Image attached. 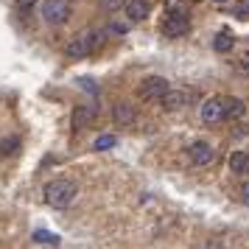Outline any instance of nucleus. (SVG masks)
I'll return each instance as SVG.
<instances>
[{
  "label": "nucleus",
  "instance_id": "f257e3e1",
  "mask_svg": "<svg viewBox=\"0 0 249 249\" xmlns=\"http://www.w3.org/2000/svg\"><path fill=\"white\" fill-rule=\"evenodd\" d=\"M76 196H79V191L70 179H53L45 185V202L53 210H68L70 204L76 202Z\"/></svg>",
  "mask_w": 249,
  "mask_h": 249
},
{
  "label": "nucleus",
  "instance_id": "f03ea898",
  "mask_svg": "<svg viewBox=\"0 0 249 249\" xmlns=\"http://www.w3.org/2000/svg\"><path fill=\"white\" fill-rule=\"evenodd\" d=\"M95 53V42H92V28L90 31H79V34H73L68 39V45H65V56L68 59H84Z\"/></svg>",
  "mask_w": 249,
  "mask_h": 249
},
{
  "label": "nucleus",
  "instance_id": "7ed1b4c3",
  "mask_svg": "<svg viewBox=\"0 0 249 249\" xmlns=\"http://www.w3.org/2000/svg\"><path fill=\"white\" fill-rule=\"evenodd\" d=\"M39 12L48 25H65L70 17V0H42Z\"/></svg>",
  "mask_w": 249,
  "mask_h": 249
},
{
  "label": "nucleus",
  "instance_id": "20e7f679",
  "mask_svg": "<svg viewBox=\"0 0 249 249\" xmlns=\"http://www.w3.org/2000/svg\"><path fill=\"white\" fill-rule=\"evenodd\" d=\"M168 90H171V81L168 79H162V76H148V79L140 81L137 95H140L143 101H160Z\"/></svg>",
  "mask_w": 249,
  "mask_h": 249
},
{
  "label": "nucleus",
  "instance_id": "39448f33",
  "mask_svg": "<svg viewBox=\"0 0 249 249\" xmlns=\"http://www.w3.org/2000/svg\"><path fill=\"white\" fill-rule=\"evenodd\" d=\"M188 160L196 168H207V165L215 162V148L207 140H193L191 146H188Z\"/></svg>",
  "mask_w": 249,
  "mask_h": 249
},
{
  "label": "nucleus",
  "instance_id": "423d86ee",
  "mask_svg": "<svg viewBox=\"0 0 249 249\" xmlns=\"http://www.w3.org/2000/svg\"><path fill=\"white\" fill-rule=\"evenodd\" d=\"M188 28H191V23H188V14H182L179 9H174V12L165 14V20H162V34L171 36V39H179V36L188 34Z\"/></svg>",
  "mask_w": 249,
  "mask_h": 249
},
{
  "label": "nucleus",
  "instance_id": "0eeeda50",
  "mask_svg": "<svg viewBox=\"0 0 249 249\" xmlns=\"http://www.w3.org/2000/svg\"><path fill=\"white\" fill-rule=\"evenodd\" d=\"M95 115H98V107L81 104V107H76V109H73V115H70V126H73L76 132H84V129H90V126H92Z\"/></svg>",
  "mask_w": 249,
  "mask_h": 249
},
{
  "label": "nucleus",
  "instance_id": "6e6552de",
  "mask_svg": "<svg viewBox=\"0 0 249 249\" xmlns=\"http://www.w3.org/2000/svg\"><path fill=\"white\" fill-rule=\"evenodd\" d=\"M199 118H202V124H218V121H224V98H207L199 107Z\"/></svg>",
  "mask_w": 249,
  "mask_h": 249
},
{
  "label": "nucleus",
  "instance_id": "1a4fd4ad",
  "mask_svg": "<svg viewBox=\"0 0 249 249\" xmlns=\"http://www.w3.org/2000/svg\"><path fill=\"white\" fill-rule=\"evenodd\" d=\"M112 121H115V126H132L137 121V109L132 107L129 101H121V104H115L112 107Z\"/></svg>",
  "mask_w": 249,
  "mask_h": 249
},
{
  "label": "nucleus",
  "instance_id": "9d476101",
  "mask_svg": "<svg viewBox=\"0 0 249 249\" xmlns=\"http://www.w3.org/2000/svg\"><path fill=\"white\" fill-rule=\"evenodd\" d=\"M124 14L132 23H140V20H146L148 14H151V3L148 0H126Z\"/></svg>",
  "mask_w": 249,
  "mask_h": 249
},
{
  "label": "nucleus",
  "instance_id": "9b49d317",
  "mask_svg": "<svg viewBox=\"0 0 249 249\" xmlns=\"http://www.w3.org/2000/svg\"><path fill=\"white\" fill-rule=\"evenodd\" d=\"M160 104H162L165 109H171V112H174V109H182V107L188 104V92H182V90H174V87H171V90L165 92L162 98H160Z\"/></svg>",
  "mask_w": 249,
  "mask_h": 249
},
{
  "label": "nucleus",
  "instance_id": "f8f14e48",
  "mask_svg": "<svg viewBox=\"0 0 249 249\" xmlns=\"http://www.w3.org/2000/svg\"><path fill=\"white\" fill-rule=\"evenodd\" d=\"M244 112H247V104L241 101V98H232V95L224 98V118L227 121H238Z\"/></svg>",
  "mask_w": 249,
  "mask_h": 249
},
{
  "label": "nucleus",
  "instance_id": "ddd939ff",
  "mask_svg": "<svg viewBox=\"0 0 249 249\" xmlns=\"http://www.w3.org/2000/svg\"><path fill=\"white\" fill-rule=\"evenodd\" d=\"M230 171L232 174H249V151H232L230 154Z\"/></svg>",
  "mask_w": 249,
  "mask_h": 249
},
{
  "label": "nucleus",
  "instance_id": "4468645a",
  "mask_svg": "<svg viewBox=\"0 0 249 249\" xmlns=\"http://www.w3.org/2000/svg\"><path fill=\"white\" fill-rule=\"evenodd\" d=\"M232 48H235V36L230 34V31H218V34H215V39H213L215 53H230Z\"/></svg>",
  "mask_w": 249,
  "mask_h": 249
},
{
  "label": "nucleus",
  "instance_id": "2eb2a0df",
  "mask_svg": "<svg viewBox=\"0 0 249 249\" xmlns=\"http://www.w3.org/2000/svg\"><path fill=\"white\" fill-rule=\"evenodd\" d=\"M20 148H23V140L17 135H9L0 140V154L3 157H14V154H20Z\"/></svg>",
  "mask_w": 249,
  "mask_h": 249
},
{
  "label": "nucleus",
  "instance_id": "dca6fc26",
  "mask_svg": "<svg viewBox=\"0 0 249 249\" xmlns=\"http://www.w3.org/2000/svg\"><path fill=\"white\" fill-rule=\"evenodd\" d=\"M31 238H34V244H42V247H59L62 244V238L56 232H48V230H36Z\"/></svg>",
  "mask_w": 249,
  "mask_h": 249
},
{
  "label": "nucleus",
  "instance_id": "f3484780",
  "mask_svg": "<svg viewBox=\"0 0 249 249\" xmlns=\"http://www.w3.org/2000/svg\"><path fill=\"white\" fill-rule=\"evenodd\" d=\"M132 20L126 17V20H109V25H107V31H109V36H124L129 34V28H132Z\"/></svg>",
  "mask_w": 249,
  "mask_h": 249
},
{
  "label": "nucleus",
  "instance_id": "a211bd4d",
  "mask_svg": "<svg viewBox=\"0 0 249 249\" xmlns=\"http://www.w3.org/2000/svg\"><path fill=\"white\" fill-rule=\"evenodd\" d=\"M115 146H118L115 135H98V137H95V143H92L95 151H109V148H115Z\"/></svg>",
  "mask_w": 249,
  "mask_h": 249
},
{
  "label": "nucleus",
  "instance_id": "6ab92c4d",
  "mask_svg": "<svg viewBox=\"0 0 249 249\" xmlns=\"http://www.w3.org/2000/svg\"><path fill=\"white\" fill-rule=\"evenodd\" d=\"M232 17H238V20H249V0H241V3L232 6Z\"/></svg>",
  "mask_w": 249,
  "mask_h": 249
},
{
  "label": "nucleus",
  "instance_id": "aec40b11",
  "mask_svg": "<svg viewBox=\"0 0 249 249\" xmlns=\"http://www.w3.org/2000/svg\"><path fill=\"white\" fill-rule=\"evenodd\" d=\"M126 6V0H101V9L107 14H115V12H121Z\"/></svg>",
  "mask_w": 249,
  "mask_h": 249
},
{
  "label": "nucleus",
  "instance_id": "412c9836",
  "mask_svg": "<svg viewBox=\"0 0 249 249\" xmlns=\"http://www.w3.org/2000/svg\"><path fill=\"white\" fill-rule=\"evenodd\" d=\"M34 3L36 0H17V9L20 12H28V9H34Z\"/></svg>",
  "mask_w": 249,
  "mask_h": 249
},
{
  "label": "nucleus",
  "instance_id": "4be33fe9",
  "mask_svg": "<svg viewBox=\"0 0 249 249\" xmlns=\"http://www.w3.org/2000/svg\"><path fill=\"white\" fill-rule=\"evenodd\" d=\"M79 84H81V87H84L87 92H98V87H95V84H92L90 79H79Z\"/></svg>",
  "mask_w": 249,
  "mask_h": 249
},
{
  "label": "nucleus",
  "instance_id": "5701e85b",
  "mask_svg": "<svg viewBox=\"0 0 249 249\" xmlns=\"http://www.w3.org/2000/svg\"><path fill=\"white\" fill-rule=\"evenodd\" d=\"M241 202L249 207V182H244V185H241Z\"/></svg>",
  "mask_w": 249,
  "mask_h": 249
},
{
  "label": "nucleus",
  "instance_id": "b1692460",
  "mask_svg": "<svg viewBox=\"0 0 249 249\" xmlns=\"http://www.w3.org/2000/svg\"><path fill=\"white\" fill-rule=\"evenodd\" d=\"M213 3H218V6H224V3H230V0H213Z\"/></svg>",
  "mask_w": 249,
  "mask_h": 249
}]
</instances>
